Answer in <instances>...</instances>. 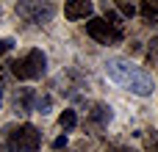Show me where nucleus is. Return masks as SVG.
<instances>
[{"instance_id": "obj_17", "label": "nucleus", "mask_w": 158, "mask_h": 152, "mask_svg": "<svg viewBox=\"0 0 158 152\" xmlns=\"http://www.w3.org/2000/svg\"><path fill=\"white\" fill-rule=\"evenodd\" d=\"M150 152H158V141H156V144H153V147H150Z\"/></svg>"}, {"instance_id": "obj_8", "label": "nucleus", "mask_w": 158, "mask_h": 152, "mask_svg": "<svg viewBox=\"0 0 158 152\" xmlns=\"http://www.w3.org/2000/svg\"><path fill=\"white\" fill-rule=\"evenodd\" d=\"M33 105H36V94H33L31 89H17V94H14V108H17V114H19V111L28 114V111H33Z\"/></svg>"}, {"instance_id": "obj_2", "label": "nucleus", "mask_w": 158, "mask_h": 152, "mask_svg": "<svg viewBox=\"0 0 158 152\" xmlns=\"http://www.w3.org/2000/svg\"><path fill=\"white\" fill-rule=\"evenodd\" d=\"M6 147L8 152H36L42 147V133L33 125H17L6 130Z\"/></svg>"}, {"instance_id": "obj_16", "label": "nucleus", "mask_w": 158, "mask_h": 152, "mask_svg": "<svg viewBox=\"0 0 158 152\" xmlns=\"http://www.w3.org/2000/svg\"><path fill=\"white\" fill-rule=\"evenodd\" d=\"M106 152H131V150H128V147H108Z\"/></svg>"}, {"instance_id": "obj_7", "label": "nucleus", "mask_w": 158, "mask_h": 152, "mask_svg": "<svg viewBox=\"0 0 158 152\" xmlns=\"http://www.w3.org/2000/svg\"><path fill=\"white\" fill-rule=\"evenodd\" d=\"M111 119H114L111 105H106V102H92L89 105V122H94L97 127H106Z\"/></svg>"}, {"instance_id": "obj_4", "label": "nucleus", "mask_w": 158, "mask_h": 152, "mask_svg": "<svg viewBox=\"0 0 158 152\" xmlns=\"http://www.w3.org/2000/svg\"><path fill=\"white\" fill-rule=\"evenodd\" d=\"M86 33H89L94 42H100V44H119V42L125 39V30H122V28H117V25H111L108 19H100V17H92V19L86 22Z\"/></svg>"}, {"instance_id": "obj_10", "label": "nucleus", "mask_w": 158, "mask_h": 152, "mask_svg": "<svg viewBox=\"0 0 158 152\" xmlns=\"http://www.w3.org/2000/svg\"><path fill=\"white\" fill-rule=\"evenodd\" d=\"M58 125H61V130H72L75 125H78V116H75V111H61V116H58Z\"/></svg>"}, {"instance_id": "obj_6", "label": "nucleus", "mask_w": 158, "mask_h": 152, "mask_svg": "<svg viewBox=\"0 0 158 152\" xmlns=\"http://www.w3.org/2000/svg\"><path fill=\"white\" fill-rule=\"evenodd\" d=\"M92 11H94V6L89 3V0H72V3H67L64 6V17L67 19H92Z\"/></svg>"}, {"instance_id": "obj_18", "label": "nucleus", "mask_w": 158, "mask_h": 152, "mask_svg": "<svg viewBox=\"0 0 158 152\" xmlns=\"http://www.w3.org/2000/svg\"><path fill=\"white\" fill-rule=\"evenodd\" d=\"M0 105H3V89H0Z\"/></svg>"}, {"instance_id": "obj_12", "label": "nucleus", "mask_w": 158, "mask_h": 152, "mask_svg": "<svg viewBox=\"0 0 158 152\" xmlns=\"http://www.w3.org/2000/svg\"><path fill=\"white\" fill-rule=\"evenodd\" d=\"M147 61H150L153 66H158V39H153L150 47H147Z\"/></svg>"}, {"instance_id": "obj_14", "label": "nucleus", "mask_w": 158, "mask_h": 152, "mask_svg": "<svg viewBox=\"0 0 158 152\" xmlns=\"http://www.w3.org/2000/svg\"><path fill=\"white\" fill-rule=\"evenodd\" d=\"M11 47H14V39H0V55H6Z\"/></svg>"}, {"instance_id": "obj_1", "label": "nucleus", "mask_w": 158, "mask_h": 152, "mask_svg": "<svg viewBox=\"0 0 158 152\" xmlns=\"http://www.w3.org/2000/svg\"><path fill=\"white\" fill-rule=\"evenodd\" d=\"M106 78L114 80L119 89L136 94V97H150L153 89H156L153 78L142 66H136L133 61H128V58H108L106 61Z\"/></svg>"}, {"instance_id": "obj_13", "label": "nucleus", "mask_w": 158, "mask_h": 152, "mask_svg": "<svg viewBox=\"0 0 158 152\" xmlns=\"http://www.w3.org/2000/svg\"><path fill=\"white\" fill-rule=\"evenodd\" d=\"M119 11H122L125 17H133V14L139 11V8H136V6H131V3H119Z\"/></svg>"}, {"instance_id": "obj_3", "label": "nucleus", "mask_w": 158, "mask_h": 152, "mask_svg": "<svg viewBox=\"0 0 158 152\" xmlns=\"http://www.w3.org/2000/svg\"><path fill=\"white\" fill-rule=\"evenodd\" d=\"M8 66H11V75H14L17 80H36V78H42L44 69H47V55H44L42 50H31L28 55H22L19 61H14V64H8Z\"/></svg>"}, {"instance_id": "obj_5", "label": "nucleus", "mask_w": 158, "mask_h": 152, "mask_svg": "<svg viewBox=\"0 0 158 152\" xmlns=\"http://www.w3.org/2000/svg\"><path fill=\"white\" fill-rule=\"evenodd\" d=\"M17 14L33 25H44L53 19L56 14V6L53 3H39V0H31V3H17Z\"/></svg>"}, {"instance_id": "obj_9", "label": "nucleus", "mask_w": 158, "mask_h": 152, "mask_svg": "<svg viewBox=\"0 0 158 152\" xmlns=\"http://www.w3.org/2000/svg\"><path fill=\"white\" fill-rule=\"evenodd\" d=\"M139 14H142L147 22H158V3L156 0H144V3L139 6Z\"/></svg>"}, {"instance_id": "obj_11", "label": "nucleus", "mask_w": 158, "mask_h": 152, "mask_svg": "<svg viewBox=\"0 0 158 152\" xmlns=\"http://www.w3.org/2000/svg\"><path fill=\"white\" fill-rule=\"evenodd\" d=\"M50 105H53V100H50L47 94H42V97H36L33 111H36V114H42V116H47V114H50Z\"/></svg>"}, {"instance_id": "obj_15", "label": "nucleus", "mask_w": 158, "mask_h": 152, "mask_svg": "<svg viewBox=\"0 0 158 152\" xmlns=\"http://www.w3.org/2000/svg\"><path fill=\"white\" fill-rule=\"evenodd\" d=\"M53 147H56V150H64V147H67V136H58V138L53 141Z\"/></svg>"}]
</instances>
